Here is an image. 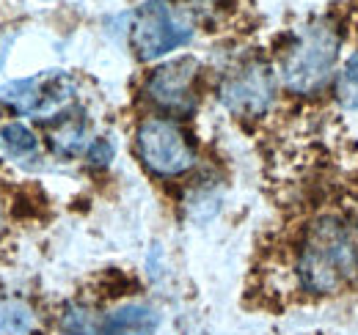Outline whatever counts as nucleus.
<instances>
[{"label":"nucleus","mask_w":358,"mask_h":335,"mask_svg":"<svg viewBox=\"0 0 358 335\" xmlns=\"http://www.w3.org/2000/svg\"><path fill=\"white\" fill-rule=\"evenodd\" d=\"M89 157L94 165H108V160L113 157V146L108 140H96V143H91Z\"/></svg>","instance_id":"13"},{"label":"nucleus","mask_w":358,"mask_h":335,"mask_svg":"<svg viewBox=\"0 0 358 335\" xmlns=\"http://www.w3.org/2000/svg\"><path fill=\"white\" fill-rule=\"evenodd\" d=\"M298 278L312 294L358 286V217L325 214L314 220L301 239Z\"/></svg>","instance_id":"1"},{"label":"nucleus","mask_w":358,"mask_h":335,"mask_svg":"<svg viewBox=\"0 0 358 335\" xmlns=\"http://www.w3.org/2000/svg\"><path fill=\"white\" fill-rule=\"evenodd\" d=\"M135 146L141 163L163 179L182 176L196 163V149L187 132L171 119H146L135 132Z\"/></svg>","instance_id":"5"},{"label":"nucleus","mask_w":358,"mask_h":335,"mask_svg":"<svg viewBox=\"0 0 358 335\" xmlns=\"http://www.w3.org/2000/svg\"><path fill=\"white\" fill-rule=\"evenodd\" d=\"M0 140H3V146H6L11 154H20V157L34 154V151L39 149L36 135L25 124H6L0 129Z\"/></svg>","instance_id":"12"},{"label":"nucleus","mask_w":358,"mask_h":335,"mask_svg":"<svg viewBox=\"0 0 358 335\" xmlns=\"http://www.w3.org/2000/svg\"><path fill=\"white\" fill-rule=\"evenodd\" d=\"M36 330V313L17 297H0V335H31Z\"/></svg>","instance_id":"10"},{"label":"nucleus","mask_w":358,"mask_h":335,"mask_svg":"<svg viewBox=\"0 0 358 335\" xmlns=\"http://www.w3.org/2000/svg\"><path fill=\"white\" fill-rule=\"evenodd\" d=\"M218 99L231 116L259 119L275 102V72L262 58H245L229 69L218 85Z\"/></svg>","instance_id":"4"},{"label":"nucleus","mask_w":358,"mask_h":335,"mask_svg":"<svg viewBox=\"0 0 358 335\" xmlns=\"http://www.w3.org/2000/svg\"><path fill=\"white\" fill-rule=\"evenodd\" d=\"M336 102L348 110H358V50L345 61L336 77Z\"/></svg>","instance_id":"11"},{"label":"nucleus","mask_w":358,"mask_h":335,"mask_svg":"<svg viewBox=\"0 0 358 335\" xmlns=\"http://www.w3.org/2000/svg\"><path fill=\"white\" fill-rule=\"evenodd\" d=\"M89 143V129L80 116H64L50 129V146L58 157H78Z\"/></svg>","instance_id":"9"},{"label":"nucleus","mask_w":358,"mask_h":335,"mask_svg":"<svg viewBox=\"0 0 358 335\" xmlns=\"http://www.w3.org/2000/svg\"><path fill=\"white\" fill-rule=\"evenodd\" d=\"M342 50V31L331 20H314L298 28L278 52V77L287 91L312 96L331 80Z\"/></svg>","instance_id":"2"},{"label":"nucleus","mask_w":358,"mask_h":335,"mask_svg":"<svg viewBox=\"0 0 358 335\" xmlns=\"http://www.w3.org/2000/svg\"><path fill=\"white\" fill-rule=\"evenodd\" d=\"M199 72L196 58L169 61L146 77L143 94L166 116H187L199 105Z\"/></svg>","instance_id":"8"},{"label":"nucleus","mask_w":358,"mask_h":335,"mask_svg":"<svg viewBox=\"0 0 358 335\" xmlns=\"http://www.w3.org/2000/svg\"><path fill=\"white\" fill-rule=\"evenodd\" d=\"M193 25L169 0H146L133 17L130 44L141 61H157L190 42Z\"/></svg>","instance_id":"3"},{"label":"nucleus","mask_w":358,"mask_h":335,"mask_svg":"<svg viewBox=\"0 0 358 335\" xmlns=\"http://www.w3.org/2000/svg\"><path fill=\"white\" fill-rule=\"evenodd\" d=\"M160 325V313L146 302H124L108 313H96L86 305H69L61 313L64 335H152Z\"/></svg>","instance_id":"6"},{"label":"nucleus","mask_w":358,"mask_h":335,"mask_svg":"<svg viewBox=\"0 0 358 335\" xmlns=\"http://www.w3.org/2000/svg\"><path fill=\"white\" fill-rule=\"evenodd\" d=\"M75 91L78 85L72 80V75L61 69H47L34 77L0 85V102L22 116L47 119V116L61 113L75 99Z\"/></svg>","instance_id":"7"}]
</instances>
